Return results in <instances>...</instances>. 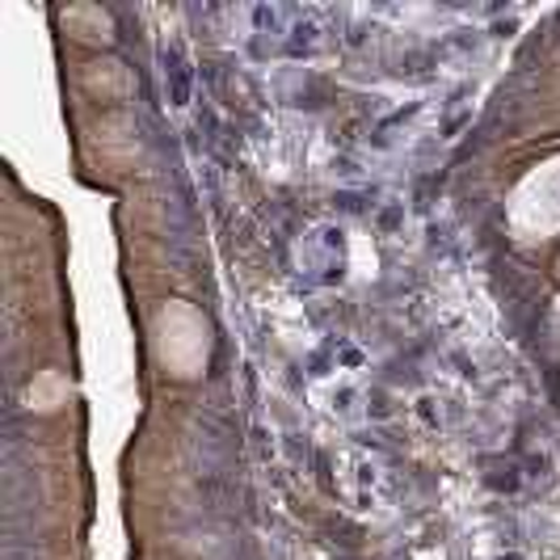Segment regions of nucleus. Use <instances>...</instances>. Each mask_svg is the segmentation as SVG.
<instances>
[{"mask_svg": "<svg viewBox=\"0 0 560 560\" xmlns=\"http://www.w3.org/2000/svg\"><path fill=\"white\" fill-rule=\"evenodd\" d=\"M514 224L532 236L560 232V161H548L514 195Z\"/></svg>", "mask_w": 560, "mask_h": 560, "instance_id": "f257e3e1", "label": "nucleus"}]
</instances>
